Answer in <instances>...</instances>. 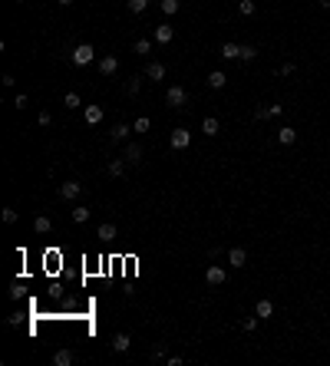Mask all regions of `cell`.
Here are the masks:
<instances>
[{
  "label": "cell",
  "mask_w": 330,
  "mask_h": 366,
  "mask_svg": "<svg viewBox=\"0 0 330 366\" xmlns=\"http://www.w3.org/2000/svg\"><path fill=\"white\" fill-rule=\"evenodd\" d=\"M3 221L13 224V221H17V211H13V208H3Z\"/></svg>",
  "instance_id": "obj_35"
},
{
  "label": "cell",
  "mask_w": 330,
  "mask_h": 366,
  "mask_svg": "<svg viewBox=\"0 0 330 366\" xmlns=\"http://www.w3.org/2000/svg\"><path fill=\"white\" fill-rule=\"evenodd\" d=\"M122 158H126L129 165H139V162H142V145L129 142V145H126V152H122Z\"/></svg>",
  "instance_id": "obj_6"
},
{
  "label": "cell",
  "mask_w": 330,
  "mask_h": 366,
  "mask_svg": "<svg viewBox=\"0 0 330 366\" xmlns=\"http://www.w3.org/2000/svg\"><path fill=\"white\" fill-rule=\"evenodd\" d=\"M201 132H205V135H218L221 132V122L215 119V116H205V119H201Z\"/></svg>",
  "instance_id": "obj_16"
},
{
  "label": "cell",
  "mask_w": 330,
  "mask_h": 366,
  "mask_svg": "<svg viewBox=\"0 0 330 366\" xmlns=\"http://www.w3.org/2000/svg\"><path fill=\"white\" fill-rule=\"evenodd\" d=\"M73 360H76L73 350H56L53 353V366H73Z\"/></svg>",
  "instance_id": "obj_17"
},
{
  "label": "cell",
  "mask_w": 330,
  "mask_h": 366,
  "mask_svg": "<svg viewBox=\"0 0 330 366\" xmlns=\"http://www.w3.org/2000/svg\"><path fill=\"white\" fill-rule=\"evenodd\" d=\"M116 69H119V60H116V56H102V60H99V73H102V76H116Z\"/></svg>",
  "instance_id": "obj_9"
},
{
  "label": "cell",
  "mask_w": 330,
  "mask_h": 366,
  "mask_svg": "<svg viewBox=\"0 0 330 366\" xmlns=\"http://www.w3.org/2000/svg\"><path fill=\"white\" fill-rule=\"evenodd\" d=\"M254 313H258L261 320H267V317H274V304H271L267 297H261L258 304H254Z\"/></svg>",
  "instance_id": "obj_11"
},
{
  "label": "cell",
  "mask_w": 330,
  "mask_h": 366,
  "mask_svg": "<svg viewBox=\"0 0 330 366\" xmlns=\"http://www.w3.org/2000/svg\"><path fill=\"white\" fill-rule=\"evenodd\" d=\"M56 3H60V7H73V0H56Z\"/></svg>",
  "instance_id": "obj_40"
},
{
  "label": "cell",
  "mask_w": 330,
  "mask_h": 366,
  "mask_svg": "<svg viewBox=\"0 0 330 366\" xmlns=\"http://www.w3.org/2000/svg\"><path fill=\"white\" fill-rule=\"evenodd\" d=\"M79 191H83L79 182H63V185H60V198H63V201H76Z\"/></svg>",
  "instance_id": "obj_5"
},
{
  "label": "cell",
  "mask_w": 330,
  "mask_h": 366,
  "mask_svg": "<svg viewBox=\"0 0 330 366\" xmlns=\"http://www.w3.org/2000/svg\"><path fill=\"white\" fill-rule=\"evenodd\" d=\"M241 60H244V63H251V60H258V46L244 43V46H241Z\"/></svg>",
  "instance_id": "obj_27"
},
{
  "label": "cell",
  "mask_w": 330,
  "mask_h": 366,
  "mask_svg": "<svg viewBox=\"0 0 330 366\" xmlns=\"http://www.w3.org/2000/svg\"><path fill=\"white\" fill-rule=\"evenodd\" d=\"M277 142H281V145H294V142H297V129L281 125V129H277Z\"/></svg>",
  "instance_id": "obj_12"
},
{
  "label": "cell",
  "mask_w": 330,
  "mask_h": 366,
  "mask_svg": "<svg viewBox=\"0 0 330 366\" xmlns=\"http://www.w3.org/2000/svg\"><path fill=\"white\" fill-rule=\"evenodd\" d=\"M291 73H294V63H284V66L277 69V76H291Z\"/></svg>",
  "instance_id": "obj_37"
},
{
  "label": "cell",
  "mask_w": 330,
  "mask_h": 366,
  "mask_svg": "<svg viewBox=\"0 0 330 366\" xmlns=\"http://www.w3.org/2000/svg\"><path fill=\"white\" fill-rule=\"evenodd\" d=\"M221 56L225 60H241V43H225L221 46Z\"/></svg>",
  "instance_id": "obj_20"
},
{
  "label": "cell",
  "mask_w": 330,
  "mask_h": 366,
  "mask_svg": "<svg viewBox=\"0 0 330 366\" xmlns=\"http://www.w3.org/2000/svg\"><path fill=\"white\" fill-rule=\"evenodd\" d=\"M168 145H172L175 152H182V149H188V145H192V132H188V129H175V132L168 135Z\"/></svg>",
  "instance_id": "obj_3"
},
{
  "label": "cell",
  "mask_w": 330,
  "mask_h": 366,
  "mask_svg": "<svg viewBox=\"0 0 330 366\" xmlns=\"http://www.w3.org/2000/svg\"><path fill=\"white\" fill-rule=\"evenodd\" d=\"M20 3H27V0H20Z\"/></svg>",
  "instance_id": "obj_42"
},
{
  "label": "cell",
  "mask_w": 330,
  "mask_h": 366,
  "mask_svg": "<svg viewBox=\"0 0 330 366\" xmlns=\"http://www.w3.org/2000/svg\"><path fill=\"white\" fill-rule=\"evenodd\" d=\"M258 320H261V317H258V313H254V317H248V320H244L241 327H244V330H248V333H251V330H258Z\"/></svg>",
  "instance_id": "obj_33"
},
{
  "label": "cell",
  "mask_w": 330,
  "mask_h": 366,
  "mask_svg": "<svg viewBox=\"0 0 330 366\" xmlns=\"http://www.w3.org/2000/svg\"><path fill=\"white\" fill-rule=\"evenodd\" d=\"M20 294H23V287H20V284H13V287H10V300H20Z\"/></svg>",
  "instance_id": "obj_38"
},
{
  "label": "cell",
  "mask_w": 330,
  "mask_h": 366,
  "mask_svg": "<svg viewBox=\"0 0 330 366\" xmlns=\"http://www.w3.org/2000/svg\"><path fill=\"white\" fill-rule=\"evenodd\" d=\"M129 132H135L132 125H126V122H119V125H112L109 129V135H112V142H126V135Z\"/></svg>",
  "instance_id": "obj_15"
},
{
  "label": "cell",
  "mask_w": 330,
  "mask_h": 366,
  "mask_svg": "<svg viewBox=\"0 0 330 366\" xmlns=\"http://www.w3.org/2000/svg\"><path fill=\"white\" fill-rule=\"evenodd\" d=\"M159 7H162V13H165V17H175V13H178V0H162Z\"/></svg>",
  "instance_id": "obj_25"
},
{
  "label": "cell",
  "mask_w": 330,
  "mask_h": 366,
  "mask_svg": "<svg viewBox=\"0 0 330 366\" xmlns=\"http://www.w3.org/2000/svg\"><path fill=\"white\" fill-rule=\"evenodd\" d=\"M27 92H17V96H13V106H17V109H27Z\"/></svg>",
  "instance_id": "obj_32"
},
{
  "label": "cell",
  "mask_w": 330,
  "mask_h": 366,
  "mask_svg": "<svg viewBox=\"0 0 330 366\" xmlns=\"http://www.w3.org/2000/svg\"><path fill=\"white\" fill-rule=\"evenodd\" d=\"M271 119V112H267V106H261V109H254V122H264Z\"/></svg>",
  "instance_id": "obj_34"
},
{
  "label": "cell",
  "mask_w": 330,
  "mask_h": 366,
  "mask_svg": "<svg viewBox=\"0 0 330 366\" xmlns=\"http://www.w3.org/2000/svg\"><path fill=\"white\" fill-rule=\"evenodd\" d=\"M267 112H271V119H274V116H281V112H284V106H277V102H274V106H267Z\"/></svg>",
  "instance_id": "obj_39"
},
{
  "label": "cell",
  "mask_w": 330,
  "mask_h": 366,
  "mask_svg": "<svg viewBox=\"0 0 330 366\" xmlns=\"http://www.w3.org/2000/svg\"><path fill=\"white\" fill-rule=\"evenodd\" d=\"M83 119H86V125H99V122H102V109H99V106H86V109H83Z\"/></svg>",
  "instance_id": "obj_14"
},
{
  "label": "cell",
  "mask_w": 330,
  "mask_h": 366,
  "mask_svg": "<svg viewBox=\"0 0 330 366\" xmlns=\"http://www.w3.org/2000/svg\"><path fill=\"white\" fill-rule=\"evenodd\" d=\"M172 36H175V27H172V23L155 27V43H172Z\"/></svg>",
  "instance_id": "obj_8"
},
{
  "label": "cell",
  "mask_w": 330,
  "mask_h": 366,
  "mask_svg": "<svg viewBox=\"0 0 330 366\" xmlns=\"http://www.w3.org/2000/svg\"><path fill=\"white\" fill-rule=\"evenodd\" d=\"M126 165H129L126 158H109V165H106V172H109L112 178H122V175H126Z\"/></svg>",
  "instance_id": "obj_13"
},
{
  "label": "cell",
  "mask_w": 330,
  "mask_h": 366,
  "mask_svg": "<svg viewBox=\"0 0 330 366\" xmlns=\"http://www.w3.org/2000/svg\"><path fill=\"white\" fill-rule=\"evenodd\" d=\"M63 106H66V109H79V106H83V99H79L76 92H66V96H63Z\"/></svg>",
  "instance_id": "obj_24"
},
{
  "label": "cell",
  "mask_w": 330,
  "mask_h": 366,
  "mask_svg": "<svg viewBox=\"0 0 330 366\" xmlns=\"http://www.w3.org/2000/svg\"><path fill=\"white\" fill-rule=\"evenodd\" d=\"M205 284H208V287H221V284H225V267H218V264L205 267Z\"/></svg>",
  "instance_id": "obj_4"
},
{
  "label": "cell",
  "mask_w": 330,
  "mask_h": 366,
  "mask_svg": "<svg viewBox=\"0 0 330 366\" xmlns=\"http://www.w3.org/2000/svg\"><path fill=\"white\" fill-rule=\"evenodd\" d=\"M228 264L231 267H244V264H248V251H244V247H231V251H228Z\"/></svg>",
  "instance_id": "obj_10"
},
{
  "label": "cell",
  "mask_w": 330,
  "mask_h": 366,
  "mask_svg": "<svg viewBox=\"0 0 330 366\" xmlns=\"http://www.w3.org/2000/svg\"><path fill=\"white\" fill-rule=\"evenodd\" d=\"M225 83H228V76H225L221 69H211V73H208V86H211V89H221Z\"/></svg>",
  "instance_id": "obj_21"
},
{
  "label": "cell",
  "mask_w": 330,
  "mask_h": 366,
  "mask_svg": "<svg viewBox=\"0 0 330 366\" xmlns=\"http://www.w3.org/2000/svg\"><path fill=\"white\" fill-rule=\"evenodd\" d=\"M89 214H93V208H86V205H76V208H73V221H76V224H86V221H89Z\"/></svg>",
  "instance_id": "obj_22"
},
{
  "label": "cell",
  "mask_w": 330,
  "mask_h": 366,
  "mask_svg": "<svg viewBox=\"0 0 330 366\" xmlns=\"http://www.w3.org/2000/svg\"><path fill=\"white\" fill-rule=\"evenodd\" d=\"M126 7H129V13H145L149 0H126Z\"/></svg>",
  "instance_id": "obj_26"
},
{
  "label": "cell",
  "mask_w": 330,
  "mask_h": 366,
  "mask_svg": "<svg viewBox=\"0 0 330 366\" xmlns=\"http://www.w3.org/2000/svg\"><path fill=\"white\" fill-rule=\"evenodd\" d=\"M320 7H324V10H330V0H320Z\"/></svg>",
  "instance_id": "obj_41"
},
{
  "label": "cell",
  "mask_w": 330,
  "mask_h": 366,
  "mask_svg": "<svg viewBox=\"0 0 330 366\" xmlns=\"http://www.w3.org/2000/svg\"><path fill=\"white\" fill-rule=\"evenodd\" d=\"M112 353H129V346H132V340H129V333H116L112 336Z\"/></svg>",
  "instance_id": "obj_7"
},
{
  "label": "cell",
  "mask_w": 330,
  "mask_h": 366,
  "mask_svg": "<svg viewBox=\"0 0 330 366\" xmlns=\"http://www.w3.org/2000/svg\"><path fill=\"white\" fill-rule=\"evenodd\" d=\"M149 125H152V122L145 119V116H139V119L132 122V129H135V132H149Z\"/></svg>",
  "instance_id": "obj_30"
},
{
  "label": "cell",
  "mask_w": 330,
  "mask_h": 366,
  "mask_svg": "<svg viewBox=\"0 0 330 366\" xmlns=\"http://www.w3.org/2000/svg\"><path fill=\"white\" fill-rule=\"evenodd\" d=\"M238 10H241L244 17H251V13L258 10V3H254V0H241V3H238Z\"/></svg>",
  "instance_id": "obj_29"
},
{
  "label": "cell",
  "mask_w": 330,
  "mask_h": 366,
  "mask_svg": "<svg viewBox=\"0 0 330 366\" xmlns=\"http://www.w3.org/2000/svg\"><path fill=\"white\" fill-rule=\"evenodd\" d=\"M132 50H135L139 56H149V53H152V43H149V40H135V46H132Z\"/></svg>",
  "instance_id": "obj_28"
},
{
  "label": "cell",
  "mask_w": 330,
  "mask_h": 366,
  "mask_svg": "<svg viewBox=\"0 0 330 366\" xmlns=\"http://www.w3.org/2000/svg\"><path fill=\"white\" fill-rule=\"evenodd\" d=\"M139 89H142V79H129V83H126V92H129V96H135Z\"/></svg>",
  "instance_id": "obj_31"
},
{
  "label": "cell",
  "mask_w": 330,
  "mask_h": 366,
  "mask_svg": "<svg viewBox=\"0 0 330 366\" xmlns=\"http://www.w3.org/2000/svg\"><path fill=\"white\" fill-rule=\"evenodd\" d=\"M93 60H96V50L89 43H79L76 50H73V66H89Z\"/></svg>",
  "instance_id": "obj_1"
},
{
  "label": "cell",
  "mask_w": 330,
  "mask_h": 366,
  "mask_svg": "<svg viewBox=\"0 0 330 366\" xmlns=\"http://www.w3.org/2000/svg\"><path fill=\"white\" fill-rule=\"evenodd\" d=\"M50 228H53V221H50L46 214H36V218H33V231H36V234H46Z\"/></svg>",
  "instance_id": "obj_19"
},
{
  "label": "cell",
  "mask_w": 330,
  "mask_h": 366,
  "mask_svg": "<svg viewBox=\"0 0 330 366\" xmlns=\"http://www.w3.org/2000/svg\"><path fill=\"white\" fill-rule=\"evenodd\" d=\"M36 122H40V125H50V122H53V116H50V112H40V116H36Z\"/></svg>",
  "instance_id": "obj_36"
},
{
  "label": "cell",
  "mask_w": 330,
  "mask_h": 366,
  "mask_svg": "<svg viewBox=\"0 0 330 366\" xmlns=\"http://www.w3.org/2000/svg\"><path fill=\"white\" fill-rule=\"evenodd\" d=\"M145 76L152 79V83H155V79H165V66H162V63H155V60H152V63L145 66Z\"/></svg>",
  "instance_id": "obj_18"
},
{
  "label": "cell",
  "mask_w": 330,
  "mask_h": 366,
  "mask_svg": "<svg viewBox=\"0 0 330 366\" xmlns=\"http://www.w3.org/2000/svg\"><path fill=\"white\" fill-rule=\"evenodd\" d=\"M99 241H116V224H99Z\"/></svg>",
  "instance_id": "obj_23"
},
{
  "label": "cell",
  "mask_w": 330,
  "mask_h": 366,
  "mask_svg": "<svg viewBox=\"0 0 330 366\" xmlns=\"http://www.w3.org/2000/svg\"><path fill=\"white\" fill-rule=\"evenodd\" d=\"M165 102H168V106H175V109H182V106L188 102V92L182 86H168V89H165Z\"/></svg>",
  "instance_id": "obj_2"
}]
</instances>
